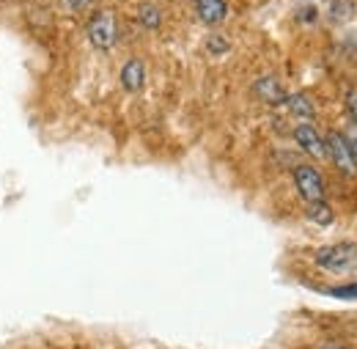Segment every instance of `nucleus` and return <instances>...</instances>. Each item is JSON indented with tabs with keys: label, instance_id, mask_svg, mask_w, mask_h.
<instances>
[{
	"label": "nucleus",
	"instance_id": "nucleus-2",
	"mask_svg": "<svg viewBox=\"0 0 357 349\" xmlns=\"http://www.w3.org/2000/svg\"><path fill=\"white\" fill-rule=\"evenodd\" d=\"M324 149H327V160H333V165L338 168V174L357 176V160L341 132L338 130L327 132V138H324Z\"/></svg>",
	"mask_w": 357,
	"mask_h": 349
},
{
	"label": "nucleus",
	"instance_id": "nucleus-12",
	"mask_svg": "<svg viewBox=\"0 0 357 349\" xmlns=\"http://www.w3.org/2000/svg\"><path fill=\"white\" fill-rule=\"evenodd\" d=\"M333 297H341V300H357V281L355 283H344V286H335L330 289Z\"/></svg>",
	"mask_w": 357,
	"mask_h": 349
},
{
	"label": "nucleus",
	"instance_id": "nucleus-17",
	"mask_svg": "<svg viewBox=\"0 0 357 349\" xmlns=\"http://www.w3.org/2000/svg\"><path fill=\"white\" fill-rule=\"evenodd\" d=\"M313 349H352V347H347V344H319V347Z\"/></svg>",
	"mask_w": 357,
	"mask_h": 349
},
{
	"label": "nucleus",
	"instance_id": "nucleus-3",
	"mask_svg": "<svg viewBox=\"0 0 357 349\" xmlns=\"http://www.w3.org/2000/svg\"><path fill=\"white\" fill-rule=\"evenodd\" d=\"M89 42L96 50H110L116 44V14L107 8H99L89 20Z\"/></svg>",
	"mask_w": 357,
	"mask_h": 349
},
{
	"label": "nucleus",
	"instance_id": "nucleus-14",
	"mask_svg": "<svg viewBox=\"0 0 357 349\" xmlns=\"http://www.w3.org/2000/svg\"><path fill=\"white\" fill-rule=\"evenodd\" d=\"M341 135H344V140L349 143V149H352V154H355V160H357V127L352 124V127H347Z\"/></svg>",
	"mask_w": 357,
	"mask_h": 349
},
{
	"label": "nucleus",
	"instance_id": "nucleus-6",
	"mask_svg": "<svg viewBox=\"0 0 357 349\" xmlns=\"http://www.w3.org/2000/svg\"><path fill=\"white\" fill-rule=\"evenodd\" d=\"M121 86L127 91H140L146 86V64L140 58H130L124 66H121Z\"/></svg>",
	"mask_w": 357,
	"mask_h": 349
},
{
	"label": "nucleus",
	"instance_id": "nucleus-8",
	"mask_svg": "<svg viewBox=\"0 0 357 349\" xmlns=\"http://www.w3.org/2000/svg\"><path fill=\"white\" fill-rule=\"evenodd\" d=\"M195 11L206 25H220L228 14V3L225 0H195Z\"/></svg>",
	"mask_w": 357,
	"mask_h": 349
},
{
	"label": "nucleus",
	"instance_id": "nucleus-16",
	"mask_svg": "<svg viewBox=\"0 0 357 349\" xmlns=\"http://www.w3.org/2000/svg\"><path fill=\"white\" fill-rule=\"evenodd\" d=\"M66 6H69L72 11H86L91 6V0H66Z\"/></svg>",
	"mask_w": 357,
	"mask_h": 349
},
{
	"label": "nucleus",
	"instance_id": "nucleus-1",
	"mask_svg": "<svg viewBox=\"0 0 357 349\" xmlns=\"http://www.w3.org/2000/svg\"><path fill=\"white\" fill-rule=\"evenodd\" d=\"M313 262L319 269H327L333 275H347L357 269V242L355 239H344V242H333L316 251Z\"/></svg>",
	"mask_w": 357,
	"mask_h": 349
},
{
	"label": "nucleus",
	"instance_id": "nucleus-5",
	"mask_svg": "<svg viewBox=\"0 0 357 349\" xmlns=\"http://www.w3.org/2000/svg\"><path fill=\"white\" fill-rule=\"evenodd\" d=\"M294 140H297V146L308 154V157H313V160H327V149H324V138L319 135V130L313 127V124H308V121H300L297 127H294Z\"/></svg>",
	"mask_w": 357,
	"mask_h": 349
},
{
	"label": "nucleus",
	"instance_id": "nucleus-4",
	"mask_svg": "<svg viewBox=\"0 0 357 349\" xmlns=\"http://www.w3.org/2000/svg\"><path fill=\"white\" fill-rule=\"evenodd\" d=\"M294 187L305 204L324 201V179H321L316 165H297L294 168Z\"/></svg>",
	"mask_w": 357,
	"mask_h": 349
},
{
	"label": "nucleus",
	"instance_id": "nucleus-7",
	"mask_svg": "<svg viewBox=\"0 0 357 349\" xmlns=\"http://www.w3.org/2000/svg\"><path fill=\"white\" fill-rule=\"evenodd\" d=\"M253 88H256V94H259L267 105H283V102H286V96H289V94H286V88L280 86V80H278V77H272V75L259 77Z\"/></svg>",
	"mask_w": 357,
	"mask_h": 349
},
{
	"label": "nucleus",
	"instance_id": "nucleus-13",
	"mask_svg": "<svg viewBox=\"0 0 357 349\" xmlns=\"http://www.w3.org/2000/svg\"><path fill=\"white\" fill-rule=\"evenodd\" d=\"M347 113H349V121L357 127V88L347 91Z\"/></svg>",
	"mask_w": 357,
	"mask_h": 349
},
{
	"label": "nucleus",
	"instance_id": "nucleus-15",
	"mask_svg": "<svg viewBox=\"0 0 357 349\" xmlns=\"http://www.w3.org/2000/svg\"><path fill=\"white\" fill-rule=\"evenodd\" d=\"M206 42H209V50H212V52H218V55H220V52H225V50H228V42H225L223 36H209Z\"/></svg>",
	"mask_w": 357,
	"mask_h": 349
},
{
	"label": "nucleus",
	"instance_id": "nucleus-10",
	"mask_svg": "<svg viewBox=\"0 0 357 349\" xmlns=\"http://www.w3.org/2000/svg\"><path fill=\"white\" fill-rule=\"evenodd\" d=\"M137 17H140V25H146V28H151V31H157V28L162 25V14H160V8L151 6V3H143L140 11H137Z\"/></svg>",
	"mask_w": 357,
	"mask_h": 349
},
{
	"label": "nucleus",
	"instance_id": "nucleus-9",
	"mask_svg": "<svg viewBox=\"0 0 357 349\" xmlns=\"http://www.w3.org/2000/svg\"><path fill=\"white\" fill-rule=\"evenodd\" d=\"M286 110L291 113V116H297L300 121H308L313 124V116H316V107H313L311 96H305V94H291V96H286Z\"/></svg>",
	"mask_w": 357,
	"mask_h": 349
},
{
	"label": "nucleus",
	"instance_id": "nucleus-11",
	"mask_svg": "<svg viewBox=\"0 0 357 349\" xmlns=\"http://www.w3.org/2000/svg\"><path fill=\"white\" fill-rule=\"evenodd\" d=\"M308 218L313 220V223H319V225H330L333 223V209L324 204V201H319V204H308Z\"/></svg>",
	"mask_w": 357,
	"mask_h": 349
}]
</instances>
